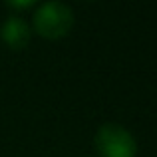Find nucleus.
Returning <instances> with one entry per match:
<instances>
[{"label":"nucleus","instance_id":"4","mask_svg":"<svg viewBox=\"0 0 157 157\" xmlns=\"http://www.w3.org/2000/svg\"><path fill=\"white\" fill-rule=\"evenodd\" d=\"M32 4H34V0H22V2H14L12 0V2H8V6L10 8H30Z\"/></svg>","mask_w":157,"mask_h":157},{"label":"nucleus","instance_id":"1","mask_svg":"<svg viewBox=\"0 0 157 157\" xmlns=\"http://www.w3.org/2000/svg\"><path fill=\"white\" fill-rule=\"evenodd\" d=\"M34 30L40 36L50 40L64 38L74 26V12L68 4L60 0H50L36 8L34 12Z\"/></svg>","mask_w":157,"mask_h":157},{"label":"nucleus","instance_id":"3","mask_svg":"<svg viewBox=\"0 0 157 157\" xmlns=\"http://www.w3.org/2000/svg\"><path fill=\"white\" fill-rule=\"evenodd\" d=\"M0 36L2 40L12 48V50H22L28 46L30 42V26L26 24V20L20 18V16H8L6 22L0 28Z\"/></svg>","mask_w":157,"mask_h":157},{"label":"nucleus","instance_id":"2","mask_svg":"<svg viewBox=\"0 0 157 157\" xmlns=\"http://www.w3.org/2000/svg\"><path fill=\"white\" fill-rule=\"evenodd\" d=\"M96 149L101 157H135L137 155V141L119 123H104L96 131Z\"/></svg>","mask_w":157,"mask_h":157}]
</instances>
